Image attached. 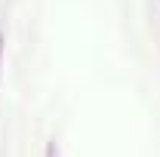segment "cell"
Segmentation results:
<instances>
[{
    "label": "cell",
    "instance_id": "obj_1",
    "mask_svg": "<svg viewBox=\"0 0 160 157\" xmlns=\"http://www.w3.org/2000/svg\"><path fill=\"white\" fill-rule=\"evenodd\" d=\"M0 68H3V34H0Z\"/></svg>",
    "mask_w": 160,
    "mask_h": 157
}]
</instances>
